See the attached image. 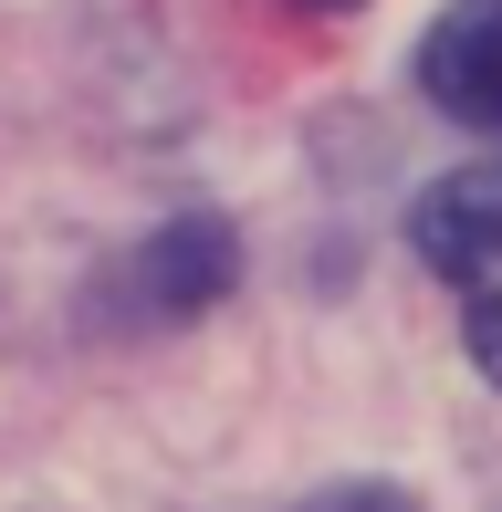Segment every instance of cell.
I'll list each match as a JSON object with an SVG mask.
<instances>
[{
    "label": "cell",
    "instance_id": "cell-2",
    "mask_svg": "<svg viewBox=\"0 0 502 512\" xmlns=\"http://www.w3.org/2000/svg\"><path fill=\"white\" fill-rule=\"evenodd\" d=\"M419 95L471 126L482 147H502V0H450L419 42Z\"/></svg>",
    "mask_w": 502,
    "mask_h": 512
},
{
    "label": "cell",
    "instance_id": "cell-4",
    "mask_svg": "<svg viewBox=\"0 0 502 512\" xmlns=\"http://www.w3.org/2000/svg\"><path fill=\"white\" fill-rule=\"evenodd\" d=\"M293 512H419V502L387 492V481H335V492H314V502H293Z\"/></svg>",
    "mask_w": 502,
    "mask_h": 512
},
{
    "label": "cell",
    "instance_id": "cell-1",
    "mask_svg": "<svg viewBox=\"0 0 502 512\" xmlns=\"http://www.w3.org/2000/svg\"><path fill=\"white\" fill-rule=\"evenodd\" d=\"M408 241H419V262L440 272L450 304H461L471 366L502 387V168H461V178H440V189L408 209Z\"/></svg>",
    "mask_w": 502,
    "mask_h": 512
},
{
    "label": "cell",
    "instance_id": "cell-3",
    "mask_svg": "<svg viewBox=\"0 0 502 512\" xmlns=\"http://www.w3.org/2000/svg\"><path fill=\"white\" fill-rule=\"evenodd\" d=\"M220 272H231V241H220L210 220H199V230H168V241L147 251V283L168 293V304H210Z\"/></svg>",
    "mask_w": 502,
    "mask_h": 512
}]
</instances>
